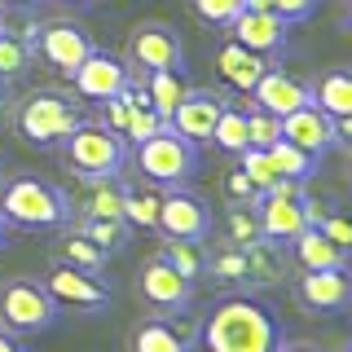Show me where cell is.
<instances>
[{
  "label": "cell",
  "instance_id": "cell-1",
  "mask_svg": "<svg viewBox=\"0 0 352 352\" xmlns=\"http://www.w3.org/2000/svg\"><path fill=\"white\" fill-rule=\"evenodd\" d=\"M282 326L264 300L256 295H225L203 322L207 352H278Z\"/></svg>",
  "mask_w": 352,
  "mask_h": 352
},
{
  "label": "cell",
  "instance_id": "cell-2",
  "mask_svg": "<svg viewBox=\"0 0 352 352\" xmlns=\"http://www.w3.org/2000/svg\"><path fill=\"white\" fill-rule=\"evenodd\" d=\"M0 216L14 229H62L71 220V198L40 176H14L0 190Z\"/></svg>",
  "mask_w": 352,
  "mask_h": 352
},
{
  "label": "cell",
  "instance_id": "cell-3",
  "mask_svg": "<svg viewBox=\"0 0 352 352\" xmlns=\"http://www.w3.org/2000/svg\"><path fill=\"white\" fill-rule=\"evenodd\" d=\"M80 124H84L80 106H75L71 97H62V93H31L27 102L14 110L18 137L31 141V146H40V150L62 146V141L71 137Z\"/></svg>",
  "mask_w": 352,
  "mask_h": 352
},
{
  "label": "cell",
  "instance_id": "cell-4",
  "mask_svg": "<svg viewBox=\"0 0 352 352\" xmlns=\"http://www.w3.org/2000/svg\"><path fill=\"white\" fill-rule=\"evenodd\" d=\"M137 168H141L146 181L172 190V185L194 181V172H198V146H194L190 137H181L176 128H159L154 137H146L137 146Z\"/></svg>",
  "mask_w": 352,
  "mask_h": 352
},
{
  "label": "cell",
  "instance_id": "cell-5",
  "mask_svg": "<svg viewBox=\"0 0 352 352\" xmlns=\"http://www.w3.org/2000/svg\"><path fill=\"white\" fill-rule=\"evenodd\" d=\"M66 163L80 176H119L128 163V141L106 124H80L71 137L62 141Z\"/></svg>",
  "mask_w": 352,
  "mask_h": 352
},
{
  "label": "cell",
  "instance_id": "cell-6",
  "mask_svg": "<svg viewBox=\"0 0 352 352\" xmlns=\"http://www.w3.org/2000/svg\"><path fill=\"white\" fill-rule=\"evenodd\" d=\"M58 322V300L44 291V282L14 278L0 286V330L9 335H40Z\"/></svg>",
  "mask_w": 352,
  "mask_h": 352
},
{
  "label": "cell",
  "instance_id": "cell-7",
  "mask_svg": "<svg viewBox=\"0 0 352 352\" xmlns=\"http://www.w3.org/2000/svg\"><path fill=\"white\" fill-rule=\"evenodd\" d=\"M163 238H185V242H207L212 234V207L185 185H172L168 194H159V220H154Z\"/></svg>",
  "mask_w": 352,
  "mask_h": 352
},
{
  "label": "cell",
  "instance_id": "cell-8",
  "mask_svg": "<svg viewBox=\"0 0 352 352\" xmlns=\"http://www.w3.org/2000/svg\"><path fill=\"white\" fill-rule=\"evenodd\" d=\"M128 58L141 71H181L185 75V44L168 22H137L128 36Z\"/></svg>",
  "mask_w": 352,
  "mask_h": 352
},
{
  "label": "cell",
  "instance_id": "cell-9",
  "mask_svg": "<svg viewBox=\"0 0 352 352\" xmlns=\"http://www.w3.org/2000/svg\"><path fill=\"white\" fill-rule=\"evenodd\" d=\"M137 295L150 308H159V313H185V308L194 304V282L181 278L168 260L154 256V260L141 264V273H137Z\"/></svg>",
  "mask_w": 352,
  "mask_h": 352
},
{
  "label": "cell",
  "instance_id": "cell-10",
  "mask_svg": "<svg viewBox=\"0 0 352 352\" xmlns=\"http://www.w3.org/2000/svg\"><path fill=\"white\" fill-rule=\"evenodd\" d=\"M128 66L115 58V53H106V49H93L88 58L71 71V84H75V93L88 97V102H110V97H119L128 88Z\"/></svg>",
  "mask_w": 352,
  "mask_h": 352
},
{
  "label": "cell",
  "instance_id": "cell-11",
  "mask_svg": "<svg viewBox=\"0 0 352 352\" xmlns=\"http://www.w3.org/2000/svg\"><path fill=\"white\" fill-rule=\"evenodd\" d=\"M93 49H97L93 36H88L84 27H75V22H62V18L58 22H44L40 36H36V53L53 66V71H62V75H71Z\"/></svg>",
  "mask_w": 352,
  "mask_h": 352
},
{
  "label": "cell",
  "instance_id": "cell-12",
  "mask_svg": "<svg viewBox=\"0 0 352 352\" xmlns=\"http://www.w3.org/2000/svg\"><path fill=\"white\" fill-rule=\"evenodd\" d=\"M44 291L58 300V308L66 304V308H80V313H97V308L110 304V291L93 278V273L71 269V264H62V260H53L49 278H44Z\"/></svg>",
  "mask_w": 352,
  "mask_h": 352
},
{
  "label": "cell",
  "instance_id": "cell-13",
  "mask_svg": "<svg viewBox=\"0 0 352 352\" xmlns=\"http://www.w3.org/2000/svg\"><path fill=\"white\" fill-rule=\"evenodd\" d=\"M295 300L313 317L344 313L348 308V269H300V278H295Z\"/></svg>",
  "mask_w": 352,
  "mask_h": 352
},
{
  "label": "cell",
  "instance_id": "cell-14",
  "mask_svg": "<svg viewBox=\"0 0 352 352\" xmlns=\"http://www.w3.org/2000/svg\"><path fill=\"white\" fill-rule=\"evenodd\" d=\"M282 137L291 141V146H300L308 150L313 159H322V154H330L339 146V124L326 115L322 106H300V110H291V115H282Z\"/></svg>",
  "mask_w": 352,
  "mask_h": 352
},
{
  "label": "cell",
  "instance_id": "cell-15",
  "mask_svg": "<svg viewBox=\"0 0 352 352\" xmlns=\"http://www.w3.org/2000/svg\"><path fill=\"white\" fill-rule=\"evenodd\" d=\"M229 40H238L242 49L260 53V58H273V53L286 49V22L269 9H242V14L229 22Z\"/></svg>",
  "mask_w": 352,
  "mask_h": 352
},
{
  "label": "cell",
  "instance_id": "cell-16",
  "mask_svg": "<svg viewBox=\"0 0 352 352\" xmlns=\"http://www.w3.org/2000/svg\"><path fill=\"white\" fill-rule=\"evenodd\" d=\"M220 110H225V97L207 93V88H194V93L185 88V97H181V106L172 110L168 128H176L181 137H190L194 146H203V141H212V128H216Z\"/></svg>",
  "mask_w": 352,
  "mask_h": 352
},
{
  "label": "cell",
  "instance_id": "cell-17",
  "mask_svg": "<svg viewBox=\"0 0 352 352\" xmlns=\"http://www.w3.org/2000/svg\"><path fill=\"white\" fill-rule=\"evenodd\" d=\"M251 102H256L260 110H269V115H291V110H300L313 102V93H308L304 80H295V75L278 71V66H269V71L256 80V88H251Z\"/></svg>",
  "mask_w": 352,
  "mask_h": 352
},
{
  "label": "cell",
  "instance_id": "cell-18",
  "mask_svg": "<svg viewBox=\"0 0 352 352\" xmlns=\"http://www.w3.org/2000/svg\"><path fill=\"white\" fill-rule=\"evenodd\" d=\"M216 71H220V80H225L229 88L251 93V88H256V80L269 71V58H260V53L242 49L238 40H229V44H220V53H216Z\"/></svg>",
  "mask_w": 352,
  "mask_h": 352
},
{
  "label": "cell",
  "instance_id": "cell-19",
  "mask_svg": "<svg viewBox=\"0 0 352 352\" xmlns=\"http://www.w3.org/2000/svg\"><path fill=\"white\" fill-rule=\"evenodd\" d=\"M291 256L300 269H348V247H335L317 225H308L304 234H295L291 242Z\"/></svg>",
  "mask_w": 352,
  "mask_h": 352
},
{
  "label": "cell",
  "instance_id": "cell-20",
  "mask_svg": "<svg viewBox=\"0 0 352 352\" xmlns=\"http://www.w3.org/2000/svg\"><path fill=\"white\" fill-rule=\"evenodd\" d=\"M88 194L80 203V216H102V220H124V185L119 176H84Z\"/></svg>",
  "mask_w": 352,
  "mask_h": 352
},
{
  "label": "cell",
  "instance_id": "cell-21",
  "mask_svg": "<svg viewBox=\"0 0 352 352\" xmlns=\"http://www.w3.org/2000/svg\"><path fill=\"white\" fill-rule=\"evenodd\" d=\"M132 352H190V335L176 330L172 322H137L132 326Z\"/></svg>",
  "mask_w": 352,
  "mask_h": 352
},
{
  "label": "cell",
  "instance_id": "cell-22",
  "mask_svg": "<svg viewBox=\"0 0 352 352\" xmlns=\"http://www.w3.org/2000/svg\"><path fill=\"white\" fill-rule=\"evenodd\" d=\"M313 106H322L330 119H352V80L348 71H326L317 84H308Z\"/></svg>",
  "mask_w": 352,
  "mask_h": 352
},
{
  "label": "cell",
  "instance_id": "cell-23",
  "mask_svg": "<svg viewBox=\"0 0 352 352\" xmlns=\"http://www.w3.org/2000/svg\"><path fill=\"white\" fill-rule=\"evenodd\" d=\"M207 273L225 286H251V269H247V251L242 242H220L216 251H207Z\"/></svg>",
  "mask_w": 352,
  "mask_h": 352
},
{
  "label": "cell",
  "instance_id": "cell-24",
  "mask_svg": "<svg viewBox=\"0 0 352 352\" xmlns=\"http://www.w3.org/2000/svg\"><path fill=\"white\" fill-rule=\"evenodd\" d=\"M58 260H62V264H71V269H84V273H93V278H102L110 251H102L93 238H84L80 229H75V234H66V238L58 242Z\"/></svg>",
  "mask_w": 352,
  "mask_h": 352
},
{
  "label": "cell",
  "instance_id": "cell-25",
  "mask_svg": "<svg viewBox=\"0 0 352 352\" xmlns=\"http://www.w3.org/2000/svg\"><path fill=\"white\" fill-rule=\"evenodd\" d=\"M146 97H150V110L168 124L172 110L181 106V97H185L181 71H146Z\"/></svg>",
  "mask_w": 352,
  "mask_h": 352
},
{
  "label": "cell",
  "instance_id": "cell-26",
  "mask_svg": "<svg viewBox=\"0 0 352 352\" xmlns=\"http://www.w3.org/2000/svg\"><path fill=\"white\" fill-rule=\"evenodd\" d=\"M159 260H168L181 278H190V282H198V278H207V247L203 242H185V238H168L163 242V251H159Z\"/></svg>",
  "mask_w": 352,
  "mask_h": 352
},
{
  "label": "cell",
  "instance_id": "cell-27",
  "mask_svg": "<svg viewBox=\"0 0 352 352\" xmlns=\"http://www.w3.org/2000/svg\"><path fill=\"white\" fill-rule=\"evenodd\" d=\"M247 251V269H251V286H273L282 278V256H278V242L256 238V242H242Z\"/></svg>",
  "mask_w": 352,
  "mask_h": 352
},
{
  "label": "cell",
  "instance_id": "cell-28",
  "mask_svg": "<svg viewBox=\"0 0 352 352\" xmlns=\"http://www.w3.org/2000/svg\"><path fill=\"white\" fill-rule=\"evenodd\" d=\"M269 159H273V172H278V176H291V181H308V176L317 172V163H322V159H313L308 150L291 146L286 137H278L269 146Z\"/></svg>",
  "mask_w": 352,
  "mask_h": 352
},
{
  "label": "cell",
  "instance_id": "cell-29",
  "mask_svg": "<svg viewBox=\"0 0 352 352\" xmlns=\"http://www.w3.org/2000/svg\"><path fill=\"white\" fill-rule=\"evenodd\" d=\"M212 141L225 154H242V150H247L251 146V141H247V110H238V106L225 102V110H220V119L212 128Z\"/></svg>",
  "mask_w": 352,
  "mask_h": 352
},
{
  "label": "cell",
  "instance_id": "cell-30",
  "mask_svg": "<svg viewBox=\"0 0 352 352\" xmlns=\"http://www.w3.org/2000/svg\"><path fill=\"white\" fill-rule=\"evenodd\" d=\"M128 220H102V216H80V234L93 238L102 251H119L128 247Z\"/></svg>",
  "mask_w": 352,
  "mask_h": 352
},
{
  "label": "cell",
  "instance_id": "cell-31",
  "mask_svg": "<svg viewBox=\"0 0 352 352\" xmlns=\"http://www.w3.org/2000/svg\"><path fill=\"white\" fill-rule=\"evenodd\" d=\"M124 220L137 229H154V220H159V194L124 185Z\"/></svg>",
  "mask_w": 352,
  "mask_h": 352
},
{
  "label": "cell",
  "instance_id": "cell-32",
  "mask_svg": "<svg viewBox=\"0 0 352 352\" xmlns=\"http://www.w3.org/2000/svg\"><path fill=\"white\" fill-rule=\"evenodd\" d=\"M185 5H190V14L203 27H216V31H225L242 14V0H185Z\"/></svg>",
  "mask_w": 352,
  "mask_h": 352
},
{
  "label": "cell",
  "instance_id": "cell-33",
  "mask_svg": "<svg viewBox=\"0 0 352 352\" xmlns=\"http://www.w3.org/2000/svg\"><path fill=\"white\" fill-rule=\"evenodd\" d=\"M27 66H31V44H22L18 36L0 31V84H5V80H18Z\"/></svg>",
  "mask_w": 352,
  "mask_h": 352
},
{
  "label": "cell",
  "instance_id": "cell-34",
  "mask_svg": "<svg viewBox=\"0 0 352 352\" xmlns=\"http://www.w3.org/2000/svg\"><path fill=\"white\" fill-rule=\"evenodd\" d=\"M278 137H282V119L269 115V110H260V106H251L247 110V141H251V146H256V150H269Z\"/></svg>",
  "mask_w": 352,
  "mask_h": 352
},
{
  "label": "cell",
  "instance_id": "cell-35",
  "mask_svg": "<svg viewBox=\"0 0 352 352\" xmlns=\"http://www.w3.org/2000/svg\"><path fill=\"white\" fill-rule=\"evenodd\" d=\"M238 159H242V172H247V181L256 185L260 194L269 190L273 181H278V172H273V159H269V150H256V146H247V150L238 154Z\"/></svg>",
  "mask_w": 352,
  "mask_h": 352
},
{
  "label": "cell",
  "instance_id": "cell-36",
  "mask_svg": "<svg viewBox=\"0 0 352 352\" xmlns=\"http://www.w3.org/2000/svg\"><path fill=\"white\" fill-rule=\"evenodd\" d=\"M225 234L229 242H256L260 238V225H256V207H229L225 212Z\"/></svg>",
  "mask_w": 352,
  "mask_h": 352
},
{
  "label": "cell",
  "instance_id": "cell-37",
  "mask_svg": "<svg viewBox=\"0 0 352 352\" xmlns=\"http://www.w3.org/2000/svg\"><path fill=\"white\" fill-rule=\"evenodd\" d=\"M264 9L269 14H278L286 27L291 22H304V18H313V9H317V0H264Z\"/></svg>",
  "mask_w": 352,
  "mask_h": 352
},
{
  "label": "cell",
  "instance_id": "cell-38",
  "mask_svg": "<svg viewBox=\"0 0 352 352\" xmlns=\"http://www.w3.org/2000/svg\"><path fill=\"white\" fill-rule=\"evenodd\" d=\"M225 190H229V198H234L238 207H256V198H260V190L247 181V172H242V168H234V172H229Z\"/></svg>",
  "mask_w": 352,
  "mask_h": 352
},
{
  "label": "cell",
  "instance_id": "cell-39",
  "mask_svg": "<svg viewBox=\"0 0 352 352\" xmlns=\"http://www.w3.org/2000/svg\"><path fill=\"white\" fill-rule=\"evenodd\" d=\"M106 106V115H102V124L110 128V132H119L124 137V128H128V110H132V102H128V93H119V97H110V102H102Z\"/></svg>",
  "mask_w": 352,
  "mask_h": 352
},
{
  "label": "cell",
  "instance_id": "cell-40",
  "mask_svg": "<svg viewBox=\"0 0 352 352\" xmlns=\"http://www.w3.org/2000/svg\"><path fill=\"white\" fill-rule=\"evenodd\" d=\"M317 229H322V234L335 242V247H348V242H352L348 220H344V216H322V220H317Z\"/></svg>",
  "mask_w": 352,
  "mask_h": 352
},
{
  "label": "cell",
  "instance_id": "cell-41",
  "mask_svg": "<svg viewBox=\"0 0 352 352\" xmlns=\"http://www.w3.org/2000/svg\"><path fill=\"white\" fill-rule=\"evenodd\" d=\"M0 352H27L18 344V335H9V330H0Z\"/></svg>",
  "mask_w": 352,
  "mask_h": 352
},
{
  "label": "cell",
  "instance_id": "cell-42",
  "mask_svg": "<svg viewBox=\"0 0 352 352\" xmlns=\"http://www.w3.org/2000/svg\"><path fill=\"white\" fill-rule=\"evenodd\" d=\"M278 352H322L317 344H278Z\"/></svg>",
  "mask_w": 352,
  "mask_h": 352
},
{
  "label": "cell",
  "instance_id": "cell-43",
  "mask_svg": "<svg viewBox=\"0 0 352 352\" xmlns=\"http://www.w3.org/2000/svg\"><path fill=\"white\" fill-rule=\"evenodd\" d=\"M5 5H14V9H31V5H40V0H5Z\"/></svg>",
  "mask_w": 352,
  "mask_h": 352
},
{
  "label": "cell",
  "instance_id": "cell-44",
  "mask_svg": "<svg viewBox=\"0 0 352 352\" xmlns=\"http://www.w3.org/2000/svg\"><path fill=\"white\" fill-rule=\"evenodd\" d=\"M5 229H9V225H5V216H0V242H5Z\"/></svg>",
  "mask_w": 352,
  "mask_h": 352
},
{
  "label": "cell",
  "instance_id": "cell-45",
  "mask_svg": "<svg viewBox=\"0 0 352 352\" xmlns=\"http://www.w3.org/2000/svg\"><path fill=\"white\" fill-rule=\"evenodd\" d=\"M66 5H93V0H66Z\"/></svg>",
  "mask_w": 352,
  "mask_h": 352
},
{
  "label": "cell",
  "instance_id": "cell-46",
  "mask_svg": "<svg viewBox=\"0 0 352 352\" xmlns=\"http://www.w3.org/2000/svg\"><path fill=\"white\" fill-rule=\"evenodd\" d=\"M0 31H5V14H0Z\"/></svg>",
  "mask_w": 352,
  "mask_h": 352
}]
</instances>
